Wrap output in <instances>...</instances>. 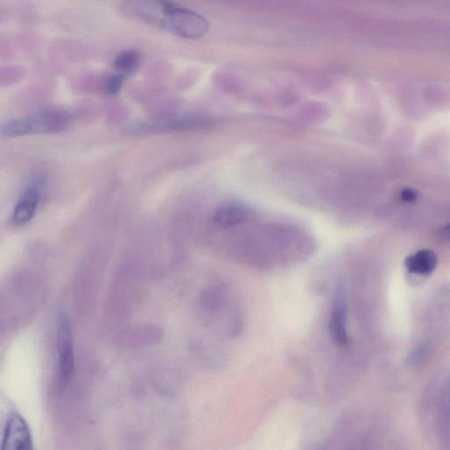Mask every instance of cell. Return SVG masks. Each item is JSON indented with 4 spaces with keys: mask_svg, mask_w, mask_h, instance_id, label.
<instances>
[{
    "mask_svg": "<svg viewBox=\"0 0 450 450\" xmlns=\"http://www.w3.org/2000/svg\"><path fill=\"white\" fill-rule=\"evenodd\" d=\"M121 9L133 19L183 39L201 38L209 29V20L200 13L171 2L127 1Z\"/></svg>",
    "mask_w": 450,
    "mask_h": 450,
    "instance_id": "1",
    "label": "cell"
},
{
    "mask_svg": "<svg viewBox=\"0 0 450 450\" xmlns=\"http://www.w3.org/2000/svg\"><path fill=\"white\" fill-rule=\"evenodd\" d=\"M73 113L66 109L51 108L23 118L8 120L1 126L3 137H19L63 132L74 121Z\"/></svg>",
    "mask_w": 450,
    "mask_h": 450,
    "instance_id": "2",
    "label": "cell"
},
{
    "mask_svg": "<svg viewBox=\"0 0 450 450\" xmlns=\"http://www.w3.org/2000/svg\"><path fill=\"white\" fill-rule=\"evenodd\" d=\"M206 125L207 120L197 115H173L136 123L129 127L128 133L135 136L154 135L202 128Z\"/></svg>",
    "mask_w": 450,
    "mask_h": 450,
    "instance_id": "3",
    "label": "cell"
},
{
    "mask_svg": "<svg viewBox=\"0 0 450 450\" xmlns=\"http://www.w3.org/2000/svg\"><path fill=\"white\" fill-rule=\"evenodd\" d=\"M46 178L43 174H36L30 178L13 209V225L22 226L33 219L46 187Z\"/></svg>",
    "mask_w": 450,
    "mask_h": 450,
    "instance_id": "4",
    "label": "cell"
},
{
    "mask_svg": "<svg viewBox=\"0 0 450 450\" xmlns=\"http://www.w3.org/2000/svg\"><path fill=\"white\" fill-rule=\"evenodd\" d=\"M57 384L63 389L70 382L74 372L75 357L73 339L70 323L65 316L60 318L58 332V358Z\"/></svg>",
    "mask_w": 450,
    "mask_h": 450,
    "instance_id": "5",
    "label": "cell"
},
{
    "mask_svg": "<svg viewBox=\"0 0 450 450\" xmlns=\"http://www.w3.org/2000/svg\"><path fill=\"white\" fill-rule=\"evenodd\" d=\"M1 450H34L32 435L22 415H10L3 434Z\"/></svg>",
    "mask_w": 450,
    "mask_h": 450,
    "instance_id": "6",
    "label": "cell"
},
{
    "mask_svg": "<svg viewBox=\"0 0 450 450\" xmlns=\"http://www.w3.org/2000/svg\"><path fill=\"white\" fill-rule=\"evenodd\" d=\"M330 332L333 341L339 345H346L349 341L346 329V305L342 295L336 297L330 321Z\"/></svg>",
    "mask_w": 450,
    "mask_h": 450,
    "instance_id": "7",
    "label": "cell"
},
{
    "mask_svg": "<svg viewBox=\"0 0 450 450\" xmlns=\"http://www.w3.org/2000/svg\"><path fill=\"white\" fill-rule=\"evenodd\" d=\"M249 214V209L246 206L232 202V204L222 206L216 212L213 220L219 227H232V226L242 223L244 220L248 218Z\"/></svg>",
    "mask_w": 450,
    "mask_h": 450,
    "instance_id": "8",
    "label": "cell"
},
{
    "mask_svg": "<svg viewBox=\"0 0 450 450\" xmlns=\"http://www.w3.org/2000/svg\"><path fill=\"white\" fill-rule=\"evenodd\" d=\"M438 259L430 250H421L420 252L408 256L405 261L409 272L429 276L437 267Z\"/></svg>",
    "mask_w": 450,
    "mask_h": 450,
    "instance_id": "9",
    "label": "cell"
},
{
    "mask_svg": "<svg viewBox=\"0 0 450 450\" xmlns=\"http://www.w3.org/2000/svg\"><path fill=\"white\" fill-rule=\"evenodd\" d=\"M141 63V54L136 50H126L115 57L113 67L118 73L128 77L132 74Z\"/></svg>",
    "mask_w": 450,
    "mask_h": 450,
    "instance_id": "10",
    "label": "cell"
},
{
    "mask_svg": "<svg viewBox=\"0 0 450 450\" xmlns=\"http://www.w3.org/2000/svg\"><path fill=\"white\" fill-rule=\"evenodd\" d=\"M126 80L127 77L125 76V75L118 73V72L109 75L104 85L106 94L108 95L118 94L119 92L122 91Z\"/></svg>",
    "mask_w": 450,
    "mask_h": 450,
    "instance_id": "11",
    "label": "cell"
},
{
    "mask_svg": "<svg viewBox=\"0 0 450 450\" xmlns=\"http://www.w3.org/2000/svg\"><path fill=\"white\" fill-rule=\"evenodd\" d=\"M416 193L411 190H405L403 193H402V198H403L405 202H414L416 200Z\"/></svg>",
    "mask_w": 450,
    "mask_h": 450,
    "instance_id": "12",
    "label": "cell"
},
{
    "mask_svg": "<svg viewBox=\"0 0 450 450\" xmlns=\"http://www.w3.org/2000/svg\"><path fill=\"white\" fill-rule=\"evenodd\" d=\"M442 235L444 236L445 238L450 239V223L447 225L446 227L443 228Z\"/></svg>",
    "mask_w": 450,
    "mask_h": 450,
    "instance_id": "13",
    "label": "cell"
}]
</instances>
